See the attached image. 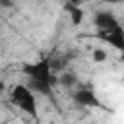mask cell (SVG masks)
Here are the masks:
<instances>
[{
  "label": "cell",
  "mask_w": 124,
  "mask_h": 124,
  "mask_svg": "<svg viewBox=\"0 0 124 124\" xmlns=\"http://www.w3.org/2000/svg\"><path fill=\"white\" fill-rule=\"evenodd\" d=\"M10 99H12V103H16L25 114L37 118V97H35V93H33L25 83L14 85L12 91H10Z\"/></svg>",
  "instance_id": "1"
},
{
  "label": "cell",
  "mask_w": 124,
  "mask_h": 124,
  "mask_svg": "<svg viewBox=\"0 0 124 124\" xmlns=\"http://www.w3.org/2000/svg\"><path fill=\"white\" fill-rule=\"evenodd\" d=\"M21 72L29 78V79H37V81H48L54 85V72L50 68V60L48 58H41L37 62H25L21 66Z\"/></svg>",
  "instance_id": "2"
},
{
  "label": "cell",
  "mask_w": 124,
  "mask_h": 124,
  "mask_svg": "<svg viewBox=\"0 0 124 124\" xmlns=\"http://www.w3.org/2000/svg\"><path fill=\"white\" fill-rule=\"evenodd\" d=\"M93 23H95V27L101 29V31H110V29H114V27L120 25V21L116 19V16H114L110 10H101V12H97L95 17H93Z\"/></svg>",
  "instance_id": "3"
},
{
  "label": "cell",
  "mask_w": 124,
  "mask_h": 124,
  "mask_svg": "<svg viewBox=\"0 0 124 124\" xmlns=\"http://www.w3.org/2000/svg\"><path fill=\"white\" fill-rule=\"evenodd\" d=\"M101 41L108 43L110 46H114L116 50H124V31H122V25L110 29V31H101L97 35Z\"/></svg>",
  "instance_id": "4"
},
{
  "label": "cell",
  "mask_w": 124,
  "mask_h": 124,
  "mask_svg": "<svg viewBox=\"0 0 124 124\" xmlns=\"http://www.w3.org/2000/svg\"><path fill=\"white\" fill-rule=\"evenodd\" d=\"M74 101L79 107H93V108H103V103L91 89H78L74 93Z\"/></svg>",
  "instance_id": "5"
},
{
  "label": "cell",
  "mask_w": 124,
  "mask_h": 124,
  "mask_svg": "<svg viewBox=\"0 0 124 124\" xmlns=\"http://www.w3.org/2000/svg\"><path fill=\"white\" fill-rule=\"evenodd\" d=\"M27 87H29L33 93H41V95H46V97H50V95H52V83H48V81H37V79H29Z\"/></svg>",
  "instance_id": "6"
},
{
  "label": "cell",
  "mask_w": 124,
  "mask_h": 124,
  "mask_svg": "<svg viewBox=\"0 0 124 124\" xmlns=\"http://www.w3.org/2000/svg\"><path fill=\"white\" fill-rule=\"evenodd\" d=\"M64 8L70 12V21H72L74 25H81V23H83V19H85V12L81 10V6H70V4H66Z\"/></svg>",
  "instance_id": "7"
},
{
  "label": "cell",
  "mask_w": 124,
  "mask_h": 124,
  "mask_svg": "<svg viewBox=\"0 0 124 124\" xmlns=\"http://www.w3.org/2000/svg\"><path fill=\"white\" fill-rule=\"evenodd\" d=\"M60 83H62V85H66V87H72V85L76 83V78H74V74H70V72H64V74L60 76Z\"/></svg>",
  "instance_id": "8"
},
{
  "label": "cell",
  "mask_w": 124,
  "mask_h": 124,
  "mask_svg": "<svg viewBox=\"0 0 124 124\" xmlns=\"http://www.w3.org/2000/svg\"><path fill=\"white\" fill-rule=\"evenodd\" d=\"M91 58H93V62H105V60H107V52H105L103 48H93Z\"/></svg>",
  "instance_id": "9"
},
{
  "label": "cell",
  "mask_w": 124,
  "mask_h": 124,
  "mask_svg": "<svg viewBox=\"0 0 124 124\" xmlns=\"http://www.w3.org/2000/svg\"><path fill=\"white\" fill-rule=\"evenodd\" d=\"M0 6H2V8H12L14 2H12V0H0Z\"/></svg>",
  "instance_id": "10"
},
{
  "label": "cell",
  "mask_w": 124,
  "mask_h": 124,
  "mask_svg": "<svg viewBox=\"0 0 124 124\" xmlns=\"http://www.w3.org/2000/svg\"><path fill=\"white\" fill-rule=\"evenodd\" d=\"M85 0H66V4H70V6H81Z\"/></svg>",
  "instance_id": "11"
},
{
  "label": "cell",
  "mask_w": 124,
  "mask_h": 124,
  "mask_svg": "<svg viewBox=\"0 0 124 124\" xmlns=\"http://www.w3.org/2000/svg\"><path fill=\"white\" fill-rule=\"evenodd\" d=\"M107 2H110V4H116V2H120V0H107Z\"/></svg>",
  "instance_id": "12"
},
{
  "label": "cell",
  "mask_w": 124,
  "mask_h": 124,
  "mask_svg": "<svg viewBox=\"0 0 124 124\" xmlns=\"http://www.w3.org/2000/svg\"><path fill=\"white\" fill-rule=\"evenodd\" d=\"M0 124H8V122H0Z\"/></svg>",
  "instance_id": "13"
}]
</instances>
